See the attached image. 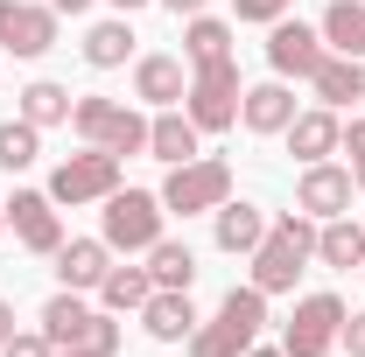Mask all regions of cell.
Here are the masks:
<instances>
[{
  "mask_svg": "<svg viewBox=\"0 0 365 357\" xmlns=\"http://www.w3.org/2000/svg\"><path fill=\"white\" fill-rule=\"evenodd\" d=\"M0 357H56V343H49L43 329H14V336L0 343Z\"/></svg>",
  "mask_w": 365,
  "mask_h": 357,
  "instance_id": "4dcf8cb0",
  "label": "cell"
},
{
  "mask_svg": "<svg viewBox=\"0 0 365 357\" xmlns=\"http://www.w3.org/2000/svg\"><path fill=\"white\" fill-rule=\"evenodd\" d=\"M337 147H344V119H337L330 105H317V112H295V119H288V154H295L302 169H309V161H330Z\"/></svg>",
  "mask_w": 365,
  "mask_h": 357,
  "instance_id": "9a60e30c",
  "label": "cell"
},
{
  "mask_svg": "<svg viewBox=\"0 0 365 357\" xmlns=\"http://www.w3.org/2000/svg\"><path fill=\"white\" fill-rule=\"evenodd\" d=\"M56 357H91V351H56Z\"/></svg>",
  "mask_w": 365,
  "mask_h": 357,
  "instance_id": "ab89813d",
  "label": "cell"
},
{
  "mask_svg": "<svg viewBox=\"0 0 365 357\" xmlns=\"http://www.w3.org/2000/svg\"><path fill=\"white\" fill-rule=\"evenodd\" d=\"M239 119H246V134H288V119H295V91H288V78L253 85L246 98H239Z\"/></svg>",
  "mask_w": 365,
  "mask_h": 357,
  "instance_id": "ac0fdd59",
  "label": "cell"
},
{
  "mask_svg": "<svg viewBox=\"0 0 365 357\" xmlns=\"http://www.w3.org/2000/svg\"><path fill=\"white\" fill-rule=\"evenodd\" d=\"M337 154H351L344 169H351V182L365 189V119H351V127H344V147H337Z\"/></svg>",
  "mask_w": 365,
  "mask_h": 357,
  "instance_id": "1f68e13d",
  "label": "cell"
},
{
  "mask_svg": "<svg viewBox=\"0 0 365 357\" xmlns=\"http://www.w3.org/2000/svg\"><path fill=\"white\" fill-rule=\"evenodd\" d=\"M232 196V161L218 154H197V161H176L169 182H162V203L176 211V218H197V211H218Z\"/></svg>",
  "mask_w": 365,
  "mask_h": 357,
  "instance_id": "8992f818",
  "label": "cell"
},
{
  "mask_svg": "<svg viewBox=\"0 0 365 357\" xmlns=\"http://www.w3.org/2000/svg\"><path fill=\"white\" fill-rule=\"evenodd\" d=\"M120 189V154H106V147H85V154H63L56 161V176H49V196L56 203H106Z\"/></svg>",
  "mask_w": 365,
  "mask_h": 357,
  "instance_id": "ba28073f",
  "label": "cell"
},
{
  "mask_svg": "<svg viewBox=\"0 0 365 357\" xmlns=\"http://www.w3.org/2000/svg\"><path fill=\"white\" fill-rule=\"evenodd\" d=\"M148 280H155V287H182V294H190V287H197V252H190L182 238L162 231V238L148 245Z\"/></svg>",
  "mask_w": 365,
  "mask_h": 357,
  "instance_id": "cb8c5ba5",
  "label": "cell"
},
{
  "mask_svg": "<svg viewBox=\"0 0 365 357\" xmlns=\"http://www.w3.org/2000/svg\"><path fill=\"white\" fill-rule=\"evenodd\" d=\"M246 357H288V351H281V343H253Z\"/></svg>",
  "mask_w": 365,
  "mask_h": 357,
  "instance_id": "74e56055",
  "label": "cell"
},
{
  "mask_svg": "<svg viewBox=\"0 0 365 357\" xmlns=\"http://www.w3.org/2000/svg\"><path fill=\"white\" fill-rule=\"evenodd\" d=\"M7 231H14V238H21V245H29V252H56V245H63V218H56V196H49V189H14V196H7Z\"/></svg>",
  "mask_w": 365,
  "mask_h": 357,
  "instance_id": "9c48e42d",
  "label": "cell"
},
{
  "mask_svg": "<svg viewBox=\"0 0 365 357\" xmlns=\"http://www.w3.org/2000/svg\"><path fill=\"white\" fill-rule=\"evenodd\" d=\"M127 56H134V21H127V14L85 28V63H91V70H120Z\"/></svg>",
  "mask_w": 365,
  "mask_h": 357,
  "instance_id": "603a6c76",
  "label": "cell"
},
{
  "mask_svg": "<svg viewBox=\"0 0 365 357\" xmlns=\"http://www.w3.org/2000/svg\"><path fill=\"white\" fill-rule=\"evenodd\" d=\"M239 98H246V85H239V63H197L190 70V91H182V112L197 119V134H225V127H239Z\"/></svg>",
  "mask_w": 365,
  "mask_h": 357,
  "instance_id": "277c9868",
  "label": "cell"
},
{
  "mask_svg": "<svg viewBox=\"0 0 365 357\" xmlns=\"http://www.w3.org/2000/svg\"><path fill=\"white\" fill-rule=\"evenodd\" d=\"M140 7H148V0H113V14H140Z\"/></svg>",
  "mask_w": 365,
  "mask_h": 357,
  "instance_id": "f35d334b",
  "label": "cell"
},
{
  "mask_svg": "<svg viewBox=\"0 0 365 357\" xmlns=\"http://www.w3.org/2000/svg\"><path fill=\"white\" fill-rule=\"evenodd\" d=\"M317 28H323V49L359 56V63H365V0H330Z\"/></svg>",
  "mask_w": 365,
  "mask_h": 357,
  "instance_id": "7402d4cb",
  "label": "cell"
},
{
  "mask_svg": "<svg viewBox=\"0 0 365 357\" xmlns=\"http://www.w3.org/2000/svg\"><path fill=\"white\" fill-rule=\"evenodd\" d=\"M232 14H239V21H260V28H274L281 14H295V0H232Z\"/></svg>",
  "mask_w": 365,
  "mask_h": 357,
  "instance_id": "f546056e",
  "label": "cell"
},
{
  "mask_svg": "<svg viewBox=\"0 0 365 357\" xmlns=\"http://www.w3.org/2000/svg\"><path fill=\"white\" fill-rule=\"evenodd\" d=\"M148 154H155V161H169V169H176V161H197V154H204V134H197V119H190L182 105L155 112V119H148Z\"/></svg>",
  "mask_w": 365,
  "mask_h": 357,
  "instance_id": "e0dca14e",
  "label": "cell"
},
{
  "mask_svg": "<svg viewBox=\"0 0 365 357\" xmlns=\"http://www.w3.org/2000/svg\"><path fill=\"white\" fill-rule=\"evenodd\" d=\"M49 260H56V280H63L71 294H98V280L113 267V245H106V238H63Z\"/></svg>",
  "mask_w": 365,
  "mask_h": 357,
  "instance_id": "5bb4252c",
  "label": "cell"
},
{
  "mask_svg": "<svg viewBox=\"0 0 365 357\" xmlns=\"http://www.w3.org/2000/svg\"><path fill=\"white\" fill-rule=\"evenodd\" d=\"M36 154H43V127H29L21 112L0 127V169L7 176H21V169H36Z\"/></svg>",
  "mask_w": 365,
  "mask_h": 357,
  "instance_id": "f1b7e54d",
  "label": "cell"
},
{
  "mask_svg": "<svg viewBox=\"0 0 365 357\" xmlns=\"http://www.w3.org/2000/svg\"><path fill=\"white\" fill-rule=\"evenodd\" d=\"M351 169H337V161H309L302 169V182H295V211H309V218H344L351 211Z\"/></svg>",
  "mask_w": 365,
  "mask_h": 357,
  "instance_id": "7c38bea8",
  "label": "cell"
},
{
  "mask_svg": "<svg viewBox=\"0 0 365 357\" xmlns=\"http://www.w3.org/2000/svg\"><path fill=\"white\" fill-rule=\"evenodd\" d=\"M309 91H317L323 105L337 112V105L365 98V63H359V56H337V49H323V63L309 70Z\"/></svg>",
  "mask_w": 365,
  "mask_h": 357,
  "instance_id": "ffe728a7",
  "label": "cell"
},
{
  "mask_svg": "<svg viewBox=\"0 0 365 357\" xmlns=\"http://www.w3.org/2000/svg\"><path fill=\"white\" fill-rule=\"evenodd\" d=\"M0 49H7V56H49V49H56V7L0 0Z\"/></svg>",
  "mask_w": 365,
  "mask_h": 357,
  "instance_id": "30bf717a",
  "label": "cell"
},
{
  "mask_svg": "<svg viewBox=\"0 0 365 357\" xmlns=\"http://www.w3.org/2000/svg\"><path fill=\"white\" fill-rule=\"evenodd\" d=\"M0 231H7V203H0Z\"/></svg>",
  "mask_w": 365,
  "mask_h": 357,
  "instance_id": "60d3db41",
  "label": "cell"
},
{
  "mask_svg": "<svg viewBox=\"0 0 365 357\" xmlns=\"http://www.w3.org/2000/svg\"><path fill=\"white\" fill-rule=\"evenodd\" d=\"M7 336H14V302L0 294V343H7Z\"/></svg>",
  "mask_w": 365,
  "mask_h": 357,
  "instance_id": "d590c367",
  "label": "cell"
},
{
  "mask_svg": "<svg viewBox=\"0 0 365 357\" xmlns=\"http://www.w3.org/2000/svg\"><path fill=\"white\" fill-rule=\"evenodd\" d=\"M317 260L323 267H365V224H351V211L317 224Z\"/></svg>",
  "mask_w": 365,
  "mask_h": 357,
  "instance_id": "d4e9b609",
  "label": "cell"
},
{
  "mask_svg": "<svg viewBox=\"0 0 365 357\" xmlns=\"http://www.w3.org/2000/svg\"><path fill=\"white\" fill-rule=\"evenodd\" d=\"M91 357H120V322H113V309H98V329H91Z\"/></svg>",
  "mask_w": 365,
  "mask_h": 357,
  "instance_id": "d6a6232c",
  "label": "cell"
},
{
  "mask_svg": "<svg viewBox=\"0 0 365 357\" xmlns=\"http://www.w3.org/2000/svg\"><path fill=\"white\" fill-rule=\"evenodd\" d=\"M155 294V280H148V267H106V280H98V302L113 315H140V302Z\"/></svg>",
  "mask_w": 365,
  "mask_h": 357,
  "instance_id": "4316f807",
  "label": "cell"
},
{
  "mask_svg": "<svg viewBox=\"0 0 365 357\" xmlns=\"http://www.w3.org/2000/svg\"><path fill=\"white\" fill-rule=\"evenodd\" d=\"M246 260H253V287H260V294H295V280L317 260V218H309V211L267 218V238H260Z\"/></svg>",
  "mask_w": 365,
  "mask_h": 357,
  "instance_id": "6da1fadb",
  "label": "cell"
},
{
  "mask_svg": "<svg viewBox=\"0 0 365 357\" xmlns=\"http://www.w3.org/2000/svg\"><path fill=\"white\" fill-rule=\"evenodd\" d=\"M140 329H148L155 343H190V329H197V302H190L182 287H155V294L140 302Z\"/></svg>",
  "mask_w": 365,
  "mask_h": 357,
  "instance_id": "2e32d148",
  "label": "cell"
},
{
  "mask_svg": "<svg viewBox=\"0 0 365 357\" xmlns=\"http://www.w3.org/2000/svg\"><path fill=\"white\" fill-rule=\"evenodd\" d=\"M71 127L85 134V147H106V154H148V119L120 98H78L71 105Z\"/></svg>",
  "mask_w": 365,
  "mask_h": 357,
  "instance_id": "5b68a950",
  "label": "cell"
},
{
  "mask_svg": "<svg viewBox=\"0 0 365 357\" xmlns=\"http://www.w3.org/2000/svg\"><path fill=\"white\" fill-rule=\"evenodd\" d=\"M49 7H56V14H85L91 0H49Z\"/></svg>",
  "mask_w": 365,
  "mask_h": 357,
  "instance_id": "8d00e7d4",
  "label": "cell"
},
{
  "mask_svg": "<svg viewBox=\"0 0 365 357\" xmlns=\"http://www.w3.org/2000/svg\"><path fill=\"white\" fill-rule=\"evenodd\" d=\"M344 302L337 294H302L295 315H288V329H281V351L288 357H330L337 351V336H344Z\"/></svg>",
  "mask_w": 365,
  "mask_h": 357,
  "instance_id": "52a82bcc",
  "label": "cell"
},
{
  "mask_svg": "<svg viewBox=\"0 0 365 357\" xmlns=\"http://www.w3.org/2000/svg\"><path fill=\"white\" fill-rule=\"evenodd\" d=\"M337 351L365 357V309H351V315H344V336H337Z\"/></svg>",
  "mask_w": 365,
  "mask_h": 357,
  "instance_id": "836d02e7",
  "label": "cell"
},
{
  "mask_svg": "<svg viewBox=\"0 0 365 357\" xmlns=\"http://www.w3.org/2000/svg\"><path fill=\"white\" fill-rule=\"evenodd\" d=\"M134 91L148 98V105H182V91H190V63L182 56H140L134 63Z\"/></svg>",
  "mask_w": 365,
  "mask_h": 357,
  "instance_id": "44dd1931",
  "label": "cell"
},
{
  "mask_svg": "<svg viewBox=\"0 0 365 357\" xmlns=\"http://www.w3.org/2000/svg\"><path fill=\"white\" fill-rule=\"evenodd\" d=\"M162 7H169V14H182V21H190V14H204L211 0H162Z\"/></svg>",
  "mask_w": 365,
  "mask_h": 357,
  "instance_id": "e575fe53",
  "label": "cell"
},
{
  "mask_svg": "<svg viewBox=\"0 0 365 357\" xmlns=\"http://www.w3.org/2000/svg\"><path fill=\"white\" fill-rule=\"evenodd\" d=\"M211 218H218V224H211L218 252H253V245L267 238V211H260V203H246V196H225Z\"/></svg>",
  "mask_w": 365,
  "mask_h": 357,
  "instance_id": "d6986e66",
  "label": "cell"
},
{
  "mask_svg": "<svg viewBox=\"0 0 365 357\" xmlns=\"http://www.w3.org/2000/svg\"><path fill=\"white\" fill-rule=\"evenodd\" d=\"M260 322H267V294L246 280V287H232L225 302H218L211 322L190 329V357H246L260 343Z\"/></svg>",
  "mask_w": 365,
  "mask_h": 357,
  "instance_id": "7a4b0ae2",
  "label": "cell"
},
{
  "mask_svg": "<svg viewBox=\"0 0 365 357\" xmlns=\"http://www.w3.org/2000/svg\"><path fill=\"white\" fill-rule=\"evenodd\" d=\"M162 224H169L162 189H113L106 211H98V238H106L113 252H148V245L162 238Z\"/></svg>",
  "mask_w": 365,
  "mask_h": 357,
  "instance_id": "3957f363",
  "label": "cell"
},
{
  "mask_svg": "<svg viewBox=\"0 0 365 357\" xmlns=\"http://www.w3.org/2000/svg\"><path fill=\"white\" fill-rule=\"evenodd\" d=\"M71 105H78V98H71L63 85H49V78H36V85L21 91V119H29V127H43V134L71 119Z\"/></svg>",
  "mask_w": 365,
  "mask_h": 357,
  "instance_id": "83f0119b",
  "label": "cell"
},
{
  "mask_svg": "<svg viewBox=\"0 0 365 357\" xmlns=\"http://www.w3.org/2000/svg\"><path fill=\"white\" fill-rule=\"evenodd\" d=\"M225 56H232V21L190 14V28H182V63L197 70V63H225Z\"/></svg>",
  "mask_w": 365,
  "mask_h": 357,
  "instance_id": "484cf974",
  "label": "cell"
},
{
  "mask_svg": "<svg viewBox=\"0 0 365 357\" xmlns=\"http://www.w3.org/2000/svg\"><path fill=\"white\" fill-rule=\"evenodd\" d=\"M267 63H274V78H302V85H309V70L323 63V28L281 14V21L267 28Z\"/></svg>",
  "mask_w": 365,
  "mask_h": 357,
  "instance_id": "8fae6325",
  "label": "cell"
},
{
  "mask_svg": "<svg viewBox=\"0 0 365 357\" xmlns=\"http://www.w3.org/2000/svg\"><path fill=\"white\" fill-rule=\"evenodd\" d=\"M91 329H98V309H91L85 294H71V287H56L43 302V336L56 343V351H85Z\"/></svg>",
  "mask_w": 365,
  "mask_h": 357,
  "instance_id": "4fadbf2b",
  "label": "cell"
}]
</instances>
